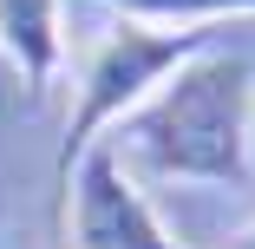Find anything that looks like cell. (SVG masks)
Wrapping results in <instances>:
<instances>
[{"mask_svg": "<svg viewBox=\"0 0 255 249\" xmlns=\"http://www.w3.org/2000/svg\"><path fill=\"white\" fill-rule=\"evenodd\" d=\"M118 158L177 184H249L255 177V66L203 46L118 125Z\"/></svg>", "mask_w": 255, "mask_h": 249, "instance_id": "cell-1", "label": "cell"}, {"mask_svg": "<svg viewBox=\"0 0 255 249\" xmlns=\"http://www.w3.org/2000/svg\"><path fill=\"white\" fill-rule=\"evenodd\" d=\"M203 46H216L210 26H137V20H118L105 39H98V53H92L85 79H79V105L66 118V138L53 151V230H59V204H66L72 164L105 138V125H125L183 59L203 53Z\"/></svg>", "mask_w": 255, "mask_h": 249, "instance_id": "cell-2", "label": "cell"}, {"mask_svg": "<svg viewBox=\"0 0 255 249\" xmlns=\"http://www.w3.org/2000/svg\"><path fill=\"white\" fill-rule=\"evenodd\" d=\"M59 243L66 249H183L157 210L144 204V190L125 177V158L105 138L72 164L66 204H59Z\"/></svg>", "mask_w": 255, "mask_h": 249, "instance_id": "cell-3", "label": "cell"}, {"mask_svg": "<svg viewBox=\"0 0 255 249\" xmlns=\"http://www.w3.org/2000/svg\"><path fill=\"white\" fill-rule=\"evenodd\" d=\"M0 53L20 66L33 98H46L59 66H66V13H59V0H0Z\"/></svg>", "mask_w": 255, "mask_h": 249, "instance_id": "cell-4", "label": "cell"}, {"mask_svg": "<svg viewBox=\"0 0 255 249\" xmlns=\"http://www.w3.org/2000/svg\"><path fill=\"white\" fill-rule=\"evenodd\" d=\"M137 26H210L223 13H255V0H105Z\"/></svg>", "mask_w": 255, "mask_h": 249, "instance_id": "cell-5", "label": "cell"}, {"mask_svg": "<svg viewBox=\"0 0 255 249\" xmlns=\"http://www.w3.org/2000/svg\"><path fill=\"white\" fill-rule=\"evenodd\" d=\"M236 249H255V230H249V236H242V243H236Z\"/></svg>", "mask_w": 255, "mask_h": 249, "instance_id": "cell-6", "label": "cell"}]
</instances>
